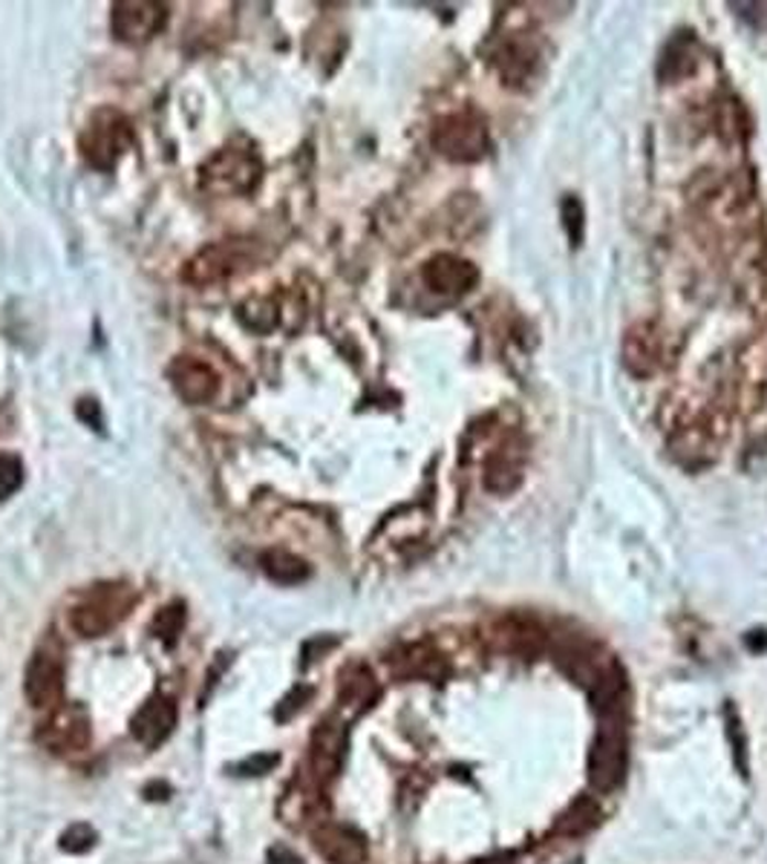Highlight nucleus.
I'll return each instance as SVG.
<instances>
[{
    "label": "nucleus",
    "mask_w": 767,
    "mask_h": 864,
    "mask_svg": "<svg viewBox=\"0 0 767 864\" xmlns=\"http://www.w3.org/2000/svg\"><path fill=\"white\" fill-rule=\"evenodd\" d=\"M263 179V159L258 147L245 139H234L208 156L199 167V185L213 197H243Z\"/></svg>",
    "instance_id": "obj_1"
},
{
    "label": "nucleus",
    "mask_w": 767,
    "mask_h": 864,
    "mask_svg": "<svg viewBox=\"0 0 767 864\" xmlns=\"http://www.w3.org/2000/svg\"><path fill=\"white\" fill-rule=\"evenodd\" d=\"M133 144H136L133 124L116 107H99L78 136V151L84 162L96 170H113Z\"/></svg>",
    "instance_id": "obj_2"
},
{
    "label": "nucleus",
    "mask_w": 767,
    "mask_h": 864,
    "mask_svg": "<svg viewBox=\"0 0 767 864\" xmlns=\"http://www.w3.org/2000/svg\"><path fill=\"white\" fill-rule=\"evenodd\" d=\"M133 602H136V591H133L130 585H99L96 591L87 594V597L73 608L69 625H73V631L81 634V638H101V634L116 629V625L130 614Z\"/></svg>",
    "instance_id": "obj_3"
},
{
    "label": "nucleus",
    "mask_w": 767,
    "mask_h": 864,
    "mask_svg": "<svg viewBox=\"0 0 767 864\" xmlns=\"http://www.w3.org/2000/svg\"><path fill=\"white\" fill-rule=\"evenodd\" d=\"M626 778V718H603L601 732L589 750V782L612 793Z\"/></svg>",
    "instance_id": "obj_4"
},
{
    "label": "nucleus",
    "mask_w": 767,
    "mask_h": 864,
    "mask_svg": "<svg viewBox=\"0 0 767 864\" xmlns=\"http://www.w3.org/2000/svg\"><path fill=\"white\" fill-rule=\"evenodd\" d=\"M167 23L165 3L153 0H119L110 9V30L122 44H147Z\"/></svg>",
    "instance_id": "obj_5"
},
{
    "label": "nucleus",
    "mask_w": 767,
    "mask_h": 864,
    "mask_svg": "<svg viewBox=\"0 0 767 864\" xmlns=\"http://www.w3.org/2000/svg\"><path fill=\"white\" fill-rule=\"evenodd\" d=\"M167 380L174 392L183 398L190 407H202L211 403L220 395V375L213 372L211 364H206L202 357L183 355L176 357L174 364L167 366Z\"/></svg>",
    "instance_id": "obj_6"
},
{
    "label": "nucleus",
    "mask_w": 767,
    "mask_h": 864,
    "mask_svg": "<svg viewBox=\"0 0 767 864\" xmlns=\"http://www.w3.org/2000/svg\"><path fill=\"white\" fill-rule=\"evenodd\" d=\"M249 263V254L240 243H213L208 248H202L197 257L190 259L185 266V280L190 286H213V283H222L234 277L240 268H245Z\"/></svg>",
    "instance_id": "obj_7"
},
{
    "label": "nucleus",
    "mask_w": 767,
    "mask_h": 864,
    "mask_svg": "<svg viewBox=\"0 0 767 864\" xmlns=\"http://www.w3.org/2000/svg\"><path fill=\"white\" fill-rule=\"evenodd\" d=\"M23 695L32 709H55L64 698V663L58 654L39 652L23 672Z\"/></svg>",
    "instance_id": "obj_8"
},
{
    "label": "nucleus",
    "mask_w": 767,
    "mask_h": 864,
    "mask_svg": "<svg viewBox=\"0 0 767 864\" xmlns=\"http://www.w3.org/2000/svg\"><path fill=\"white\" fill-rule=\"evenodd\" d=\"M41 743H44L50 752H81L87 750V743L92 738L90 729V718L78 709V706H62L50 715L44 727L39 732Z\"/></svg>",
    "instance_id": "obj_9"
},
{
    "label": "nucleus",
    "mask_w": 767,
    "mask_h": 864,
    "mask_svg": "<svg viewBox=\"0 0 767 864\" xmlns=\"http://www.w3.org/2000/svg\"><path fill=\"white\" fill-rule=\"evenodd\" d=\"M311 844L327 864H364L370 856L366 839L355 827L332 824V821L311 830Z\"/></svg>",
    "instance_id": "obj_10"
},
{
    "label": "nucleus",
    "mask_w": 767,
    "mask_h": 864,
    "mask_svg": "<svg viewBox=\"0 0 767 864\" xmlns=\"http://www.w3.org/2000/svg\"><path fill=\"white\" fill-rule=\"evenodd\" d=\"M343 755H347V729L338 720L327 718L311 732L309 766L320 784L332 782L341 773Z\"/></svg>",
    "instance_id": "obj_11"
},
{
    "label": "nucleus",
    "mask_w": 767,
    "mask_h": 864,
    "mask_svg": "<svg viewBox=\"0 0 767 864\" xmlns=\"http://www.w3.org/2000/svg\"><path fill=\"white\" fill-rule=\"evenodd\" d=\"M176 727V704L171 698H151L130 720V732L142 746H160Z\"/></svg>",
    "instance_id": "obj_12"
},
{
    "label": "nucleus",
    "mask_w": 767,
    "mask_h": 864,
    "mask_svg": "<svg viewBox=\"0 0 767 864\" xmlns=\"http://www.w3.org/2000/svg\"><path fill=\"white\" fill-rule=\"evenodd\" d=\"M436 144L441 147V153H448L450 159H473L482 153V128L459 115V119H450L436 130Z\"/></svg>",
    "instance_id": "obj_13"
},
{
    "label": "nucleus",
    "mask_w": 767,
    "mask_h": 864,
    "mask_svg": "<svg viewBox=\"0 0 767 864\" xmlns=\"http://www.w3.org/2000/svg\"><path fill=\"white\" fill-rule=\"evenodd\" d=\"M343 709H350L352 715H361L364 709L375 704L379 698V683H375L373 672L366 666H350L341 675V689H338Z\"/></svg>",
    "instance_id": "obj_14"
},
{
    "label": "nucleus",
    "mask_w": 767,
    "mask_h": 864,
    "mask_svg": "<svg viewBox=\"0 0 767 864\" xmlns=\"http://www.w3.org/2000/svg\"><path fill=\"white\" fill-rule=\"evenodd\" d=\"M260 568L263 574L277 585H300L309 579V565L300 556L283 551V547H269L266 554L260 556Z\"/></svg>",
    "instance_id": "obj_15"
},
{
    "label": "nucleus",
    "mask_w": 767,
    "mask_h": 864,
    "mask_svg": "<svg viewBox=\"0 0 767 864\" xmlns=\"http://www.w3.org/2000/svg\"><path fill=\"white\" fill-rule=\"evenodd\" d=\"M425 280L434 291H464L473 283V272L464 263H457L450 257H439L427 263Z\"/></svg>",
    "instance_id": "obj_16"
},
{
    "label": "nucleus",
    "mask_w": 767,
    "mask_h": 864,
    "mask_svg": "<svg viewBox=\"0 0 767 864\" xmlns=\"http://www.w3.org/2000/svg\"><path fill=\"white\" fill-rule=\"evenodd\" d=\"M598 821H601V807H598L592 798H578L569 810L562 812L560 821H557V833L562 835L589 833Z\"/></svg>",
    "instance_id": "obj_17"
},
{
    "label": "nucleus",
    "mask_w": 767,
    "mask_h": 864,
    "mask_svg": "<svg viewBox=\"0 0 767 864\" xmlns=\"http://www.w3.org/2000/svg\"><path fill=\"white\" fill-rule=\"evenodd\" d=\"M395 672H402V675H413V677H436L445 672V663L439 660V654L427 652V649L416 645V649H410V652L404 654V657H398V666H395Z\"/></svg>",
    "instance_id": "obj_18"
},
{
    "label": "nucleus",
    "mask_w": 767,
    "mask_h": 864,
    "mask_svg": "<svg viewBox=\"0 0 767 864\" xmlns=\"http://www.w3.org/2000/svg\"><path fill=\"white\" fill-rule=\"evenodd\" d=\"M240 320L245 323V329L251 332H269L277 323V306L269 297H254L240 309Z\"/></svg>",
    "instance_id": "obj_19"
},
{
    "label": "nucleus",
    "mask_w": 767,
    "mask_h": 864,
    "mask_svg": "<svg viewBox=\"0 0 767 864\" xmlns=\"http://www.w3.org/2000/svg\"><path fill=\"white\" fill-rule=\"evenodd\" d=\"M183 625H185V608L179 606V602H174V606L162 608L160 614L153 617L151 631L162 640V643L171 645L179 634H183Z\"/></svg>",
    "instance_id": "obj_20"
},
{
    "label": "nucleus",
    "mask_w": 767,
    "mask_h": 864,
    "mask_svg": "<svg viewBox=\"0 0 767 864\" xmlns=\"http://www.w3.org/2000/svg\"><path fill=\"white\" fill-rule=\"evenodd\" d=\"M23 485V462L12 453H0V499L18 494Z\"/></svg>",
    "instance_id": "obj_21"
},
{
    "label": "nucleus",
    "mask_w": 767,
    "mask_h": 864,
    "mask_svg": "<svg viewBox=\"0 0 767 864\" xmlns=\"http://www.w3.org/2000/svg\"><path fill=\"white\" fill-rule=\"evenodd\" d=\"M92 844H96V830L90 824H73L62 835L64 853H87Z\"/></svg>",
    "instance_id": "obj_22"
},
{
    "label": "nucleus",
    "mask_w": 767,
    "mask_h": 864,
    "mask_svg": "<svg viewBox=\"0 0 767 864\" xmlns=\"http://www.w3.org/2000/svg\"><path fill=\"white\" fill-rule=\"evenodd\" d=\"M277 764H281V755H277V752H258V755H251V758L240 761V764L234 766V773L237 775H266V773H272Z\"/></svg>",
    "instance_id": "obj_23"
},
{
    "label": "nucleus",
    "mask_w": 767,
    "mask_h": 864,
    "mask_svg": "<svg viewBox=\"0 0 767 864\" xmlns=\"http://www.w3.org/2000/svg\"><path fill=\"white\" fill-rule=\"evenodd\" d=\"M309 698H311V689H306V686H297V689H292L289 695H286V698H283L281 704H277V709H274V718H277V720H289L292 715L304 709V704Z\"/></svg>",
    "instance_id": "obj_24"
},
{
    "label": "nucleus",
    "mask_w": 767,
    "mask_h": 864,
    "mask_svg": "<svg viewBox=\"0 0 767 864\" xmlns=\"http://www.w3.org/2000/svg\"><path fill=\"white\" fill-rule=\"evenodd\" d=\"M78 418H81L84 424H90L92 430H99V432H101V427H105V418H101L99 403H96V401H87V398H84V401L78 403Z\"/></svg>",
    "instance_id": "obj_25"
},
{
    "label": "nucleus",
    "mask_w": 767,
    "mask_h": 864,
    "mask_svg": "<svg viewBox=\"0 0 767 864\" xmlns=\"http://www.w3.org/2000/svg\"><path fill=\"white\" fill-rule=\"evenodd\" d=\"M471 864H517V859H514V853H494V856L473 859Z\"/></svg>",
    "instance_id": "obj_26"
},
{
    "label": "nucleus",
    "mask_w": 767,
    "mask_h": 864,
    "mask_svg": "<svg viewBox=\"0 0 767 864\" xmlns=\"http://www.w3.org/2000/svg\"><path fill=\"white\" fill-rule=\"evenodd\" d=\"M272 864H300V859L295 856V853H289V850H272Z\"/></svg>",
    "instance_id": "obj_27"
}]
</instances>
